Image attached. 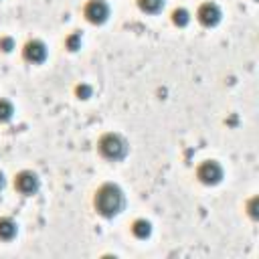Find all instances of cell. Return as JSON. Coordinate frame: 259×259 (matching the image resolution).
<instances>
[{
	"label": "cell",
	"mask_w": 259,
	"mask_h": 259,
	"mask_svg": "<svg viewBox=\"0 0 259 259\" xmlns=\"http://www.w3.org/2000/svg\"><path fill=\"white\" fill-rule=\"evenodd\" d=\"M257 202H259L257 198H253V200L249 202V212H251V217H253V219H257Z\"/></svg>",
	"instance_id": "15"
},
{
	"label": "cell",
	"mask_w": 259,
	"mask_h": 259,
	"mask_svg": "<svg viewBox=\"0 0 259 259\" xmlns=\"http://www.w3.org/2000/svg\"><path fill=\"white\" fill-rule=\"evenodd\" d=\"M85 16L93 24H103L107 20V16H109V6L103 0H91L85 6Z\"/></svg>",
	"instance_id": "3"
},
{
	"label": "cell",
	"mask_w": 259,
	"mask_h": 259,
	"mask_svg": "<svg viewBox=\"0 0 259 259\" xmlns=\"http://www.w3.org/2000/svg\"><path fill=\"white\" fill-rule=\"evenodd\" d=\"M132 231H134V235L138 237V239H146V237H150V233H152V227H150V223L148 221H136L134 223V227H132Z\"/></svg>",
	"instance_id": "9"
},
{
	"label": "cell",
	"mask_w": 259,
	"mask_h": 259,
	"mask_svg": "<svg viewBox=\"0 0 259 259\" xmlns=\"http://www.w3.org/2000/svg\"><path fill=\"white\" fill-rule=\"evenodd\" d=\"M99 152L107 158V160H121L127 152V146L125 142L115 136V134H105L101 140H99Z\"/></svg>",
	"instance_id": "2"
},
{
	"label": "cell",
	"mask_w": 259,
	"mask_h": 259,
	"mask_svg": "<svg viewBox=\"0 0 259 259\" xmlns=\"http://www.w3.org/2000/svg\"><path fill=\"white\" fill-rule=\"evenodd\" d=\"M198 20L204 24V26H214L219 20H221V8L212 2H206L198 8Z\"/></svg>",
	"instance_id": "5"
},
{
	"label": "cell",
	"mask_w": 259,
	"mask_h": 259,
	"mask_svg": "<svg viewBox=\"0 0 259 259\" xmlns=\"http://www.w3.org/2000/svg\"><path fill=\"white\" fill-rule=\"evenodd\" d=\"M172 20H174L176 26H186L188 20H190V16H188V12H186L184 8H176V10L172 12Z\"/></svg>",
	"instance_id": "11"
},
{
	"label": "cell",
	"mask_w": 259,
	"mask_h": 259,
	"mask_svg": "<svg viewBox=\"0 0 259 259\" xmlns=\"http://www.w3.org/2000/svg\"><path fill=\"white\" fill-rule=\"evenodd\" d=\"M95 206L97 210L103 214V217H113L121 210L123 206V194L117 186L113 184H105L97 190V196H95Z\"/></svg>",
	"instance_id": "1"
},
{
	"label": "cell",
	"mask_w": 259,
	"mask_h": 259,
	"mask_svg": "<svg viewBox=\"0 0 259 259\" xmlns=\"http://www.w3.org/2000/svg\"><path fill=\"white\" fill-rule=\"evenodd\" d=\"M196 174H198L200 182H204V184H219L221 178H223V168L214 160H208V162H204V164L198 166V172Z\"/></svg>",
	"instance_id": "4"
},
{
	"label": "cell",
	"mask_w": 259,
	"mask_h": 259,
	"mask_svg": "<svg viewBox=\"0 0 259 259\" xmlns=\"http://www.w3.org/2000/svg\"><path fill=\"white\" fill-rule=\"evenodd\" d=\"M4 186V178H2V172H0V188Z\"/></svg>",
	"instance_id": "17"
},
{
	"label": "cell",
	"mask_w": 259,
	"mask_h": 259,
	"mask_svg": "<svg viewBox=\"0 0 259 259\" xmlns=\"http://www.w3.org/2000/svg\"><path fill=\"white\" fill-rule=\"evenodd\" d=\"M0 47H2V51L8 53V51H12V40H10V38H2V40H0Z\"/></svg>",
	"instance_id": "16"
},
{
	"label": "cell",
	"mask_w": 259,
	"mask_h": 259,
	"mask_svg": "<svg viewBox=\"0 0 259 259\" xmlns=\"http://www.w3.org/2000/svg\"><path fill=\"white\" fill-rule=\"evenodd\" d=\"M77 95H79L81 99H87V97L91 95V87H89V85H79V87H77Z\"/></svg>",
	"instance_id": "14"
},
{
	"label": "cell",
	"mask_w": 259,
	"mask_h": 259,
	"mask_svg": "<svg viewBox=\"0 0 259 259\" xmlns=\"http://www.w3.org/2000/svg\"><path fill=\"white\" fill-rule=\"evenodd\" d=\"M79 45H81V36H79V34H71V36L67 38V47H69V51H77Z\"/></svg>",
	"instance_id": "13"
},
{
	"label": "cell",
	"mask_w": 259,
	"mask_h": 259,
	"mask_svg": "<svg viewBox=\"0 0 259 259\" xmlns=\"http://www.w3.org/2000/svg\"><path fill=\"white\" fill-rule=\"evenodd\" d=\"M24 59L30 63H42L47 59V47L40 40H30L24 47Z\"/></svg>",
	"instance_id": "7"
},
{
	"label": "cell",
	"mask_w": 259,
	"mask_h": 259,
	"mask_svg": "<svg viewBox=\"0 0 259 259\" xmlns=\"http://www.w3.org/2000/svg\"><path fill=\"white\" fill-rule=\"evenodd\" d=\"M138 4H140V8H142L144 12L154 14V12H158V10L164 6V0H138Z\"/></svg>",
	"instance_id": "10"
},
{
	"label": "cell",
	"mask_w": 259,
	"mask_h": 259,
	"mask_svg": "<svg viewBox=\"0 0 259 259\" xmlns=\"http://www.w3.org/2000/svg\"><path fill=\"white\" fill-rule=\"evenodd\" d=\"M12 113H14L12 103L6 99H0V121H8L12 117Z\"/></svg>",
	"instance_id": "12"
},
{
	"label": "cell",
	"mask_w": 259,
	"mask_h": 259,
	"mask_svg": "<svg viewBox=\"0 0 259 259\" xmlns=\"http://www.w3.org/2000/svg\"><path fill=\"white\" fill-rule=\"evenodd\" d=\"M16 235V225L10 219H0V239L8 241Z\"/></svg>",
	"instance_id": "8"
},
{
	"label": "cell",
	"mask_w": 259,
	"mask_h": 259,
	"mask_svg": "<svg viewBox=\"0 0 259 259\" xmlns=\"http://www.w3.org/2000/svg\"><path fill=\"white\" fill-rule=\"evenodd\" d=\"M16 188L22 192V194H34L36 190H38V178H36V174H32V172H20L18 176H16Z\"/></svg>",
	"instance_id": "6"
}]
</instances>
